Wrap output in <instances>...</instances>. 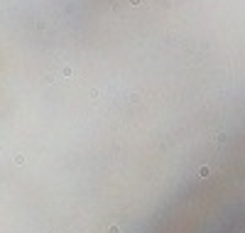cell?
Returning a JSON list of instances; mask_svg holds the SVG:
<instances>
[{
	"label": "cell",
	"mask_w": 245,
	"mask_h": 233,
	"mask_svg": "<svg viewBox=\"0 0 245 233\" xmlns=\"http://www.w3.org/2000/svg\"><path fill=\"white\" fill-rule=\"evenodd\" d=\"M108 233H123V228H120V226H110V228H108Z\"/></svg>",
	"instance_id": "cell-2"
},
{
	"label": "cell",
	"mask_w": 245,
	"mask_h": 233,
	"mask_svg": "<svg viewBox=\"0 0 245 233\" xmlns=\"http://www.w3.org/2000/svg\"><path fill=\"white\" fill-rule=\"evenodd\" d=\"M209 174H211L209 167H201V169H199V177H209Z\"/></svg>",
	"instance_id": "cell-1"
}]
</instances>
